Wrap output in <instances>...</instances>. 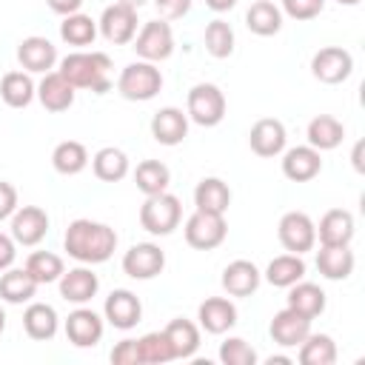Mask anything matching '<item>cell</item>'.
<instances>
[{
  "label": "cell",
  "mask_w": 365,
  "mask_h": 365,
  "mask_svg": "<svg viewBox=\"0 0 365 365\" xmlns=\"http://www.w3.org/2000/svg\"><path fill=\"white\" fill-rule=\"evenodd\" d=\"M137 345H140L143 365H163V362L174 359V351H171V342H168L165 331H148L137 339Z\"/></svg>",
  "instance_id": "42"
},
{
  "label": "cell",
  "mask_w": 365,
  "mask_h": 365,
  "mask_svg": "<svg viewBox=\"0 0 365 365\" xmlns=\"http://www.w3.org/2000/svg\"><path fill=\"white\" fill-rule=\"evenodd\" d=\"M46 6H48L54 14L66 17V14H74V11H80L83 0H46Z\"/></svg>",
  "instance_id": "49"
},
{
  "label": "cell",
  "mask_w": 365,
  "mask_h": 365,
  "mask_svg": "<svg viewBox=\"0 0 365 365\" xmlns=\"http://www.w3.org/2000/svg\"><path fill=\"white\" fill-rule=\"evenodd\" d=\"M194 205L197 211H211V214H225L231 205V188L220 177H202L194 188Z\"/></svg>",
  "instance_id": "27"
},
{
  "label": "cell",
  "mask_w": 365,
  "mask_h": 365,
  "mask_svg": "<svg viewBox=\"0 0 365 365\" xmlns=\"http://www.w3.org/2000/svg\"><path fill=\"white\" fill-rule=\"evenodd\" d=\"M60 37H63V43H68L74 48H86L97 37V20L91 14H83V11L66 14L60 23Z\"/></svg>",
  "instance_id": "37"
},
{
  "label": "cell",
  "mask_w": 365,
  "mask_h": 365,
  "mask_svg": "<svg viewBox=\"0 0 365 365\" xmlns=\"http://www.w3.org/2000/svg\"><path fill=\"white\" fill-rule=\"evenodd\" d=\"M354 168H356V171H362V143H356V145H354Z\"/></svg>",
  "instance_id": "51"
},
{
  "label": "cell",
  "mask_w": 365,
  "mask_h": 365,
  "mask_svg": "<svg viewBox=\"0 0 365 365\" xmlns=\"http://www.w3.org/2000/svg\"><path fill=\"white\" fill-rule=\"evenodd\" d=\"M17 63L29 74H46L57 63V46L48 37H40V34L23 37L20 46H17Z\"/></svg>",
  "instance_id": "16"
},
{
  "label": "cell",
  "mask_w": 365,
  "mask_h": 365,
  "mask_svg": "<svg viewBox=\"0 0 365 365\" xmlns=\"http://www.w3.org/2000/svg\"><path fill=\"white\" fill-rule=\"evenodd\" d=\"M23 328H26V334L31 339L46 342V339H54V334L60 328V317H57L54 305H48V302H31L23 311Z\"/></svg>",
  "instance_id": "26"
},
{
  "label": "cell",
  "mask_w": 365,
  "mask_h": 365,
  "mask_svg": "<svg viewBox=\"0 0 365 365\" xmlns=\"http://www.w3.org/2000/svg\"><path fill=\"white\" fill-rule=\"evenodd\" d=\"M37 97V86L29 71H9L0 80V100L9 108H26Z\"/></svg>",
  "instance_id": "30"
},
{
  "label": "cell",
  "mask_w": 365,
  "mask_h": 365,
  "mask_svg": "<svg viewBox=\"0 0 365 365\" xmlns=\"http://www.w3.org/2000/svg\"><path fill=\"white\" fill-rule=\"evenodd\" d=\"M57 285H60V297L66 299V302H71V305H86V302H91L94 297H97V291H100V277L91 271V265H77V268H68V271H63L60 274V279H57Z\"/></svg>",
  "instance_id": "14"
},
{
  "label": "cell",
  "mask_w": 365,
  "mask_h": 365,
  "mask_svg": "<svg viewBox=\"0 0 365 365\" xmlns=\"http://www.w3.org/2000/svg\"><path fill=\"white\" fill-rule=\"evenodd\" d=\"M220 362L222 365H257V351L242 336H228L220 342Z\"/></svg>",
  "instance_id": "43"
},
{
  "label": "cell",
  "mask_w": 365,
  "mask_h": 365,
  "mask_svg": "<svg viewBox=\"0 0 365 365\" xmlns=\"http://www.w3.org/2000/svg\"><path fill=\"white\" fill-rule=\"evenodd\" d=\"M182 220V205L180 197L163 191V194H151L145 197V202L140 205V225L143 231H148L151 237H168L180 228Z\"/></svg>",
  "instance_id": "3"
},
{
  "label": "cell",
  "mask_w": 365,
  "mask_h": 365,
  "mask_svg": "<svg viewBox=\"0 0 365 365\" xmlns=\"http://www.w3.org/2000/svg\"><path fill=\"white\" fill-rule=\"evenodd\" d=\"M336 3H339V6H356L359 0H336Z\"/></svg>",
  "instance_id": "55"
},
{
  "label": "cell",
  "mask_w": 365,
  "mask_h": 365,
  "mask_svg": "<svg viewBox=\"0 0 365 365\" xmlns=\"http://www.w3.org/2000/svg\"><path fill=\"white\" fill-rule=\"evenodd\" d=\"M325 9V0H282V14H288L291 20H299V23H305V20H314L319 11Z\"/></svg>",
  "instance_id": "44"
},
{
  "label": "cell",
  "mask_w": 365,
  "mask_h": 365,
  "mask_svg": "<svg viewBox=\"0 0 365 365\" xmlns=\"http://www.w3.org/2000/svg\"><path fill=\"white\" fill-rule=\"evenodd\" d=\"M322 171V157L311 145H294L282 154V174L291 182H311Z\"/></svg>",
  "instance_id": "22"
},
{
  "label": "cell",
  "mask_w": 365,
  "mask_h": 365,
  "mask_svg": "<svg viewBox=\"0 0 365 365\" xmlns=\"http://www.w3.org/2000/svg\"><path fill=\"white\" fill-rule=\"evenodd\" d=\"M74 94L77 88L60 74V71H46L43 80L37 83V100L46 111L51 114H60V111H68L74 106Z\"/></svg>",
  "instance_id": "19"
},
{
  "label": "cell",
  "mask_w": 365,
  "mask_h": 365,
  "mask_svg": "<svg viewBox=\"0 0 365 365\" xmlns=\"http://www.w3.org/2000/svg\"><path fill=\"white\" fill-rule=\"evenodd\" d=\"M103 319L111 328H117V331H131L143 319V302H140V297L134 291H128V288H114L106 297Z\"/></svg>",
  "instance_id": "12"
},
{
  "label": "cell",
  "mask_w": 365,
  "mask_h": 365,
  "mask_svg": "<svg viewBox=\"0 0 365 365\" xmlns=\"http://www.w3.org/2000/svg\"><path fill=\"white\" fill-rule=\"evenodd\" d=\"M117 3H125V6H131V9H140V6H145L148 0H117Z\"/></svg>",
  "instance_id": "53"
},
{
  "label": "cell",
  "mask_w": 365,
  "mask_h": 365,
  "mask_svg": "<svg viewBox=\"0 0 365 365\" xmlns=\"http://www.w3.org/2000/svg\"><path fill=\"white\" fill-rule=\"evenodd\" d=\"M245 26L251 34L257 37H274L282 29V11L279 6H274L271 0H257L251 3V9L245 11Z\"/></svg>",
  "instance_id": "35"
},
{
  "label": "cell",
  "mask_w": 365,
  "mask_h": 365,
  "mask_svg": "<svg viewBox=\"0 0 365 365\" xmlns=\"http://www.w3.org/2000/svg\"><path fill=\"white\" fill-rule=\"evenodd\" d=\"M128 157L123 148H114V145H106L100 148L94 157H91V171L97 180L103 182H120L128 177Z\"/></svg>",
  "instance_id": "33"
},
{
  "label": "cell",
  "mask_w": 365,
  "mask_h": 365,
  "mask_svg": "<svg viewBox=\"0 0 365 365\" xmlns=\"http://www.w3.org/2000/svg\"><path fill=\"white\" fill-rule=\"evenodd\" d=\"M17 188L6 180H0V222L3 220H11V214L17 211Z\"/></svg>",
  "instance_id": "47"
},
{
  "label": "cell",
  "mask_w": 365,
  "mask_h": 365,
  "mask_svg": "<svg viewBox=\"0 0 365 365\" xmlns=\"http://www.w3.org/2000/svg\"><path fill=\"white\" fill-rule=\"evenodd\" d=\"M351 71H354V57L342 46H325L311 57V74L325 86L345 83Z\"/></svg>",
  "instance_id": "10"
},
{
  "label": "cell",
  "mask_w": 365,
  "mask_h": 365,
  "mask_svg": "<svg viewBox=\"0 0 365 365\" xmlns=\"http://www.w3.org/2000/svg\"><path fill=\"white\" fill-rule=\"evenodd\" d=\"M134 182H137V188H140L145 197L163 194V191H168L171 171H168V165L160 163V160H143V163H137V168H134Z\"/></svg>",
  "instance_id": "38"
},
{
  "label": "cell",
  "mask_w": 365,
  "mask_h": 365,
  "mask_svg": "<svg viewBox=\"0 0 365 365\" xmlns=\"http://www.w3.org/2000/svg\"><path fill=\"white\" fill-rule=\"evenodd\" d=\"M262 277L274 288H291L294 282H299L305 277V259L299 254H279L268 262Z\"/></svg>",
  "instance_id": "34"
},
{
  "label": "cell",
  "mask_w": 365,
  "mask_h": 365,
  "mask_svg": "<svg viewBox=\"0 0 365 365\" xmlns=\"http://www.w3.org/2000/svg\"><path fill=\"white\" fill-rule=\"evenodd\" d=\"M165 268V251L157 242H137L123 254V274L131 279H154Z\"/></svg>",
  "instance_id": "11"
},
{
  "label": "cell",
  "mask_w": 365,
  "mask_h": 365,
  "mask_svg": "<svg viewBox=\"0 0 365 365\" xmlns=\"http://www.w3.org/2000/svg\"><path fill=\"white\" fill-rule=\"evenodd\" d=\"M285 140H288L285 125L279 120H274V117L257 120L251 125V131H248V145H251V151L257 157H277V154H282L285 151Z\"/></svg>",
  "instance_id": "20"
},
{
  "label": "cell",
  "mask_w": 365,
  "mask_h": 365,
  "mask_svg": "<svg viewBox=\"0 0 365 365\" xmlns=\"http://www.w3.org/2000/svg\"><path fill=\"white\" fill-rule=\"evenodd\" d=\"M63 248L71 259H77L83 265H100V262L111 259V254L117 251V231L106 222L80 217V220L68 222Z\"/></svg>",
  "instance_id": "1"
},
{
  "label": "cell",
  "mask_w": 365,
  "mask_h": 365,
  "mask_svg": "<svg viewBox=\"0 0 365 365\" xmlns=\"http://www.w3.org/2000/svg\"><path fill=\"white\" fill-rule=\"evenodd\" d=\"M151 137L160 145H180L188 137V114L182 108L165 106L151 117Z\"/></svg>",
  "instance_id": "21"
},
{
  "label": "cell",
  "mask_w": 365,
  "mask_h": 365,
  "mask_svg": "<svg viewBox=\"0 0 365 365\" xmlns=\"http://www.w3.org/2000/svg\"><path fill=\"white\" fill-rule=\"evenodd\" d=\"M163 88V71L157 68V63H145V60H134L128 63L120 77H117V91L131 100V103H145L154 100Z\"/></svg>",
  "instance_id": "4"
},
{
  "label": "cell",
  "mask_w": 365,
  "mask_h": 365,
  "mask_svg": "<svg viewBox=\"0 0 365 365\" xmlns=\"http://www.w3.org/2000/svg\"><path fill=\"white\" fill-rule=\"evenodd\" d=\"M111 362L114 365H143V359H140V345H137V339H120L114 348H111Z\"/></svg>",
  "instance_id": "45"
},
{
  "label": "cell",
  "mask_w": 365,
  "mask_h": 365,
  "mask_svg": "<svg viewBox=\"0 0 365 365\" xmlns=\"http://www.w3.org/2000/svg\"><path fill=\"white\" fill-rule=\"evenodd\" d=\"M9 231H11V240L17 245L34 248L48 234V214L40 205H23L11 214V228Z\"/></svg>",
  "instance_id": "13"
},
{
  "label": "cell",
  "mask_w": 365,
  "mask_h": 365,
  "mask_svg": "<svg viewBox=\"0 0 365 365\" xmlns=\"http://www.w3.org/2000/svg\"><path fill=\"white\" fill-rule=\"evenodd\" d=\"M205 6L211 11H217V14H222V11H231L237 6V0H205Z\"/></svg>",
  "instance_id": "50"
},
{
  "label": "cell",
  "mask_w": 365,
  "mask_h": 365,
  "mask_svg": "<svg viewBox=\"0 0 365 365\" xmlns=\"http://www.w3.org/2000/svg\"><path fill=\"white\" fill-rule=\"evenodd\" d=\"M163 20H180L191 11V0H154Z\"/></svg>",
  "instance_id": "46"
},
{
  "label": "cell",
  "mask_w": 365,
  "mask_h": 365,
  "mask_svg": "<svg viewBox=\"0 0 365 365\" xmlns=\"http://www.w3.org/2000/svg\"><path fill=\"white\" fill-rule=\"evenodd\" d=\"M265 362H268V365H291V356H282V354H277V356H268Z\"/></svg>",
  "instance_id": "52"
},
{
  "label": "cell",
  "mask_w": 365,
  "mask_h": 365,
  "mask_svg": "<svg viewBox=\"0 0 365 365\" xmlns=\"http://www.w3.org/2000/svg\"><path fill=\"white\" fill-rule=\"evenodd\" d=\"M277 237L282 242V248L288 254H305L317 245V225L305 211H288L282 214L279 225H277Z\"/></svg>",
  "instance_id": "8"
},
{
  "label": "cell",
  "mask_w": 365,
  "mask_h": 365,
  "mask_svg": "<svg viewBox=\"0 0 365 365\" xmlns=\"http://www.w3.org/2000/svg\"><path fill=\"white\" fill-rule=\"evenodd\" d=\"M6 331V311H3V305H0V334Z\"/></svg>",
  "instance_id": "54"
},
{
  "label": "cell",
  "mask_w": 365,
  "mask_h": 365,
  "mask_svg": "<svg viewBox=\"0 0 365 365\" xmlns=\"http://www.w3.org/2000/svg\"><path fill=\"white\" fill-rule=\"evenodd\" d=\"M37 294V282L26 268L0 271V299L9 305H23Z\"/></svg>",
  "instance_id": "28"
},
{
  "label": "cell",
  "mask_w": 365,
  "mask_h": 365,
  "mask_svg": "<svg viewBox=\"0 0 365 365\" xmlns=\"http://www.w3.org/2000/svg\"><path fill=\"white\" fill-rule=\"evenodd\" d=\"M299 365H334L336 362V342L328 334H308L299 345Z\"/></svg>",
  "instance_id": "39"
},
{
  "label": "cell",
  "mask_w": 365,
  "mask_h": 365,
  "mask_svg": "<svg viewBox=\"0 0 365 365\" xmlns=\"http://www.w3.org/2000/svg\"><path fill=\"white\" fill-rule=\"evenodd\" d=\"M354 265L356 259H354L351 245H319L317 251V268L325 279H334V282L348 279L354 274Z\"/></svg>",
  "instance_id": "25"
},
{
  "label": "cell",
  "mask_w": 365,
  "mask_h": 365,
  "mask_svg": "<svg viewBox=\"0 0 365 365\" xmlns=\"http://www.w3.org/2000/svg\"><path fill=\"white\" fill-rule=\"evenodd\" d=\"M305 137H308V145L311 148H317V151H334L342 143V137H345V125L336 117H331V114H317L308 123Z\"/></svg>",
  "instance_id": "31"
},
{
  "label": "cell",
  "mask_w": 365,
  "mask_h": 365,
  "mask_svg": "<svg viewBox=\"0 0 365 365\" xmlns=\"http://www.w3.org/2000/svg\"><path fill=\"white\" fill-rule=\"evenodd\" d=\"M197 319H200V328L205 334H225L237 325V305L228 299V297H208L200 302L197 308Z\"/></svg>",
  "instance_id": "18"
},
{
  "label": "cell",
  "mask_w": 365,
  "mask_h": 365,
  "mask_svg": "<svg viewBox=\"0 0 365 365\" xmlns=\"http://www.w3.org/2000/svg\"><path fill=\"white\" fill-rule=\"evenodd\" d=\"M185 114H188L191 123H197L202 128H214L225 117V94L214 83H197L188 91Z\"/></svg>",
  "instance_id": "5"
},
{
  "label": "cell",
  "mask_w": 365,
  "mask_h": 365,
  "mask_svg": "<svg viewBox=\"0 0 365 365\" xmlns=\"http://www.w3.org/2000/svg\"><path fill=\"white\" fill-rule=\"evenodd\" d=\"M134 51L140 60L145 63H163L174 54V31H171V23L168 20H148L140 26V31L134 34L131 40Z\"/></svg>",
  "instance_id": "6"
},
{
  "label": "cell",
  "mask_w": 365,
  "mask_h": 365,
  "mask_svg": "<svg viewBox=\"0 0 365 365\" xmlns=\"http://www.w3.org/2000/svg\"><path fill=\"white\" fill-rule=\"evenodd\" d=\"M354 234H356V222H354V214L345 208L325 211L319 225H317L319 245H351Z\"/></svg>",
  "instance_id": "24"
},
{
  "label": "cell",
  "mask_w": 365,
  "mask_h": 365,
  "mask_svg": "<svg viewBox=\"0 0 365 365\" xmlns=\"http://www.w3.org/2000/svg\"><path fill=\"white\" fill-rule=\"evenodd\" d=\"M37 285H48V282H57L60 274L66 271L63 265V257L60 254H51V251H31L26 257V265H23Z\"/></svg>",
  "instance_id": "40"
},
{
  "label": "cell",
  "mask_w": 365,
  "mask_h": 365,
  "mask_svg": "<svg viewBox=\"0 0 365 365\" xmlns=\"http://www.w3.org/2000/svg\"><path fill=\"white\" fill-rule=\"evenodd\" d=\"M220 282H222L228 297H251L262 282V271L251 259H234L222 268Z\"/></svg>",
  "instance_id": "23"
},
{
  "label": "cell",
  "mask_w": 365,
  "mask_h": 365,
  "mask_svg": "<svg viewBox=\"0 0 365 365\" xmlns=\"http://www.w3.org/2000/svg\"><path fill=\"white\" fill-rule=\"evenodd\" d=\"M17 259V242L11 240V234H0V271L11 268Z\"/></svg>",
  "instance_id": "48"
},
{
  "label": "cell",
  "mask_w": 365,
  "mask_h": 365,
  "mask_svg": "<svg viewBox=\"0 0 365 365\" xmlns=\"http://www.w3.org/2000/svg\"><path fill=\"white\" fill-rule=\"evenodd\" d=\"M51 165H54V171L63 174V177H77V174L86 171V165H88V151H86V145L77 143V140H63V143H57L54 151H51Z\"/></svg>",
  "instance_id": "36"
},
{
  "label": "cell",
  "mask_w": 365,
  "mask_h": 365,
  "mask_svg": "<svg viewBox=\"0 0 365 365\" xmlns=\"http://www.w3.org/2000/svg\"><path fill=\"white\" fill-rule=\"evenodd\" d=\"M285 305L294 308L297 314L314 319V317H319V314L325 311V291H322L319 285H314V282L299 279V282H294V285L288 288Z\"/></svg>",
  "instance_id": "29"
},
{
  "label": "cell",
  "mask_w": 365,
  "mask_h": 365,
  "mask_svg": "<svg viewBox=\"0 0 365 365\" xmlns=\"http://www.w3.org/2000/svg\"><path fill=\"white\" fill-rule=\"evenodd\" d=\"M185 242L197 251H214L225 242L228 237V225H225V214H211V211H197L185 220Z\"/></svg>",
  "instance_id": "7"
},
{
  "label": "cell",
  "mask_w": 365,
  "mask_h": 365,
  "mask_svg": "<svg viewBox=\"0 0 365 365\" xmlns=\"http://www.w3.org/2000/svg\"><path fill=\"white\" fill-rule=\"evenodd\" d=\"M268 334H271V339H274L279 348H297V345L311 334V319L285 305L282 311L274 314V319H271V325H268Z\"/></svg>",
  "instance_id": "17"
},
{
  "label": "cell",
  "mask_w": 365,
  "mask_h": 365,
  "mask_svg": "<svg viewBox=\"0 0 365 365\" xmlns=\"http://www.w3.org/2000/svg\"><path fill=\"white\" fill-rule=\"evenodd\" d=\"M111 57L106 51H71L60 60V74L74 88H88L94 94H106L111 88Z\"/></svg>",
  "instance_id": "2"
},
{
  "label": "cell",
  "mask_w": 365,
  "mask_h": 365,
  "mask_svg": "<svg viewBox=\"0 0 365 365\" xmlns=\"http://www.w3.org/2000/svg\"><path fill=\"white\" fill-rule=\"evenodd\" d=\"M97 31L111 43V46H128L137 34V9L125 3H111L103 9L97 20Z\"/></svg>",
  "instance_id": "9"
},
{
  "label": "cell",
  "mask_w": 365,
  "mask_h": 365,
  "mask_svg": "<svg viewBox=\"0 0 365 365\" xmlns=\"http://www.w3.org/2000/svg\"><path fill=\"white\" fill-rule=\"evenodd\" d=\"M165 336L171 342V351H174V359H191L200 348V325H194L191 319H171L165 328Z\"/></svg>",
  "instance_id": "32"
},
{
  "label": "cell",
  "mask_w": 365,
  "mask_h": 365,
  "mask_svg": "<svg viewBox=\"0 0 365 365\" xmlns=\"http://www.w3.org/2000/svg\"><path fill=\"white\" fill-rule=\"evenodd\" d=\"M103 317L86 305L74 308L68 317H66V336L74 348H94L100 339H103Z\"/></svg>",
  "instance_id": "15"
},
{
  "label": "cell",
  "mask_w": 365,
  "mask_h": 365,
  "mask_svg": "<svg viewBox=\"0 0 365 365\" xmlns=\"http://www.w3.org/2000/svg\"><path fill=\"white\" fill-rule=\"evenodd\" d=\"M205 51L214 60H225L234 54V29L225 20L217 17L205 26Z\"/></svg>",
  "instance_id": "41"
}]
</instances>
